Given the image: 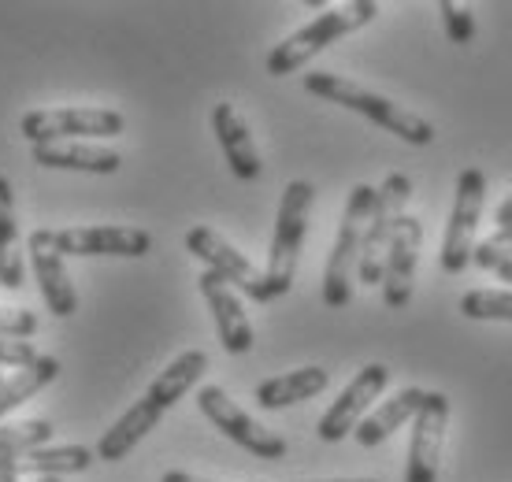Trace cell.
<instances>
[{"label": "cell", "instance_id": "cell-1", "mask_svg": "<svg viewBox=\"0 0 512 482\" xmlns=\"http://www.w3.org/2000/svg\"><path fill=\"white\" fill-rule=\"evenodd\" d=\"M305 89L312 97H323V101L338 104V108L368 115L375 127L390 130V134H397V138L409 141V145H431V141H435V127H431L423 115L409 112V108L394 104L390 97H383V93H372V89L357 86V82H349V78H342V75L312 71V75H305Z\"/></svg>", "mask_w": 512, "mask_h": 482}, {"label": "cell", "instance_id": "cell-2", "mask_svg": "<svg viewBox=\"0 0 512 482\" xmlns=\"http://www.w3.org/2000/svg\"><path fill=\"white\" fill-rule=\"evenodd\" d=\"M379 15V4L375 0H353V4H342V8H327L323 15H316L312 23H305L297 34L275 45L268 52V75L271 78H286L301 71V67L312 60V56H320L327 45H334L338 38H346L360 26H368Z\"/></svg>", "mask_w": 512, "mask_h": 482}, {"label": "cell", "instance_id": "cell-3", "mask_svg": "<svg viewBox=\"0 0 512 482\" xmlns=\"http://www.w3.org/2000/svg\"><path fill=\"white\" fill-rule=\"evenodd\" d=\"M312 201H316V190H312V182H305V178H297V182H290L282 190L275 238H271V253H268V271H264L271 297H286V293L294 290L297 260H301V249H305Z\"/></svg>", "mask_w": 512, "mask_h": 482}, {"label": "cell", "instance_id": "cell-4", "mask_svg": "<svg viewBox=\"0 0 512 482\" xmlns=\"http://www.w3.org/2000/svg\"><path fill=\"white\" fill-rule=\"evenodd\" d=\"M375 190L368 182H357L349 190L346 212H342V227L327 256V271H323V305L327 308H346L353 301V275L360 264V245H364V230L372 216Z\"/></svg>", "mask_w": 512, "mask_h": 482}, {"label": "cell", "instance_id": "cell-5", "mask_svg": "<svg viewBox=\"0 0 512 482\" xmlns=\"http://www.w3.org/2000/svg\"><path fill=\"white\" fill-rule=\"evenodd\" d=\"M483 204H487V175L479 167H464L457 178V193H453V212L446 223V238H442V256L438 264L446 275H461L472 264V253L479 245V219H483Z\"/></svg>", "mask_w": 512, "mask_h": 482}, {"label": "cell", "instance_id": "cell-6", "mask_svg": "<svg viewBox=\"0 0 512 482\" xmlns=\"http://www.w3.org/2000/svg\"><path fill=\"white\" fill-rule=\"evenodd\" d=\"M409 197H412V178L401 175V171L386 175V182L375 190V204H372V216H368V230H364V245H360V264H357V275L364 286H379L383 282L386 249H390L397 223L405 219Z\"/></svg>", "mask_w": 512, "mask_h": 482}, {"label": "cell", "instance_id": "cell-7", "mask_svg": "<svg viewBox=\"0 0 512 482\" xmlns=\"http://www.w3.org/2000/svg\"><path fill=\"white\" fill-rule=\"evenodd\" d=\"M127 130V119L116 108H41L19 119V134L30 145H56L78 138H116Z\"/></svg>", "mask_w": 512, "mask_h": 482}, {"label": "cell", "instance_id": "cell-8", "mask_svg": "<svg viewBox=\"0 0 512 482\" xmlns=\"http://www.w3.org/2000/svg\"><path fill=\"white\" fill-rule=\"evenodd\" d=\"M197 408L205 412V419L216 431H223L234 445H242L245 453H253V457L282 460L290 453L286 438H279V434L268 431V427H260L245 408L234 405L231 394H227L223 386H201V390H197Z\"/></svg>", "mask_w": 512, "mask_h": 482}, {"label": "cell", "instance_id": "cell-9", "mask_svg": "<svg viewBox=\"0 0 512 482\" xmlns=\"http://www.w3.org/2000/svg\"><path fill=\"white\" fill-rule=\"evenodd\" d=\"M186 249H190L197 260H205L208 271H216V275L227 282V286H238L245 297H253V301H260V305L275 301V297H271V290H268V279H264V271L249 264V256L238 253L231 241L219 238L212 227L186 230Z\"/></svg>", "mask_w": 512, "mask_h": 482}, {"label": "cell", "instance_id": "cell-10", "mask_svg": "<svg viewBox=\"0 0 512 482\" xmlns=\"http://www.w3.org/2000/svg\"><path fill=\"white\" fill-rule=\"evenodd\" d=\"M386 386H390V368H386V364H368V368H360L357 375H353V382L338 394V401L323 412L316 434H320L323 442H342V438H349V434L360 427V419L368 416L372 401L383 394Z\"/></svg>", "mask_w": 512, "mask_h": 482}, {"label": "cell", "instance_id": "cell-11", "mask_svg": "<svg viewBox=\"0 0 512 482\" xmlns=\"http://www.w3.org/2000/svg\"><path fill=\"white\" fill-rule=\"evenodd\" d=\"M449 427V401L438 390H427V401L412 419L409 464L405 482H438V457H442V438Z\"/></svg>", "mask_w": 512, "mask_h": 482}, {"label": "cell", "instance_id": "cell-12", "mask_svg": "<svg viewBox=\"0 0 512 482\" xmlns=\"http://www.w3.org/2000/svg\"><path fill=\"white\" fill-rule=\"evenodd\" d=\"M60 256H138L153 253V234L141 227H67L52 230Z\"/></svg>", "mask_w": 512, "mask_h": 482}, {"label": "cell", "instance_id": "cell-13", "mask_svg": "<svg viewBox=\"0 0 512 482\" xmlns=\"http://www.w3.org/2000/svg\"><path fill=\"white\" fill-rule=\"evenodd\" d=\"M420 245H423V223L416 216H405L397 223L390 249H386L383 264V301L386 308H405L416 290V264H420Z\"/></svg>", "mask_w": 512, "mask_h": 482}, {"label": "cell", "instance_id": "cell-14", "mask_svg": "<svg viewBox=\"0 0 512 482\" xmlns=\"http://www.w3.org/2000/svg\"><path fill=\"white\" fill-rule=\"evenodd\" d=\"M26 249H30L34 279H38L41 297H45L49 312L60 319H71L78 312V293H75V286H71L64 256L56 253V245H52V230H34V234L26 238Z\"/></svg>", "mask_w": 512, "mask_h": 482}, {"label": "cell", "instance_id": "cell-15", "mask_svg": "<svg viewBox=\"0 0 512 482\" xmlns=\"http://www.w3.org/2000/svg\"><path fill=\"white\" fill-rule=\"evenodd\" d=\"M93 464V449L86 445H41L30 453L0 460V471L12 482L23 479H60V475H82Z\"/></svg>", "mask_w": 512, "mask_h": 482}, {"label": "cell", "instance_id": "cell-16", "mask_svg": "<svg viewBox=\"0 0 512 482\" xmlns=\"http://www.w3.org/2000/svg\"><path fill=\"white\" fill-rule=\"evenodd\" d=\"M197 286H201L208 308H212V316H216V330H219L223 349L231 356L249 353V349H253V327H249V316H245L238 293L219 279L216 271H205V275L197 279Z\"/></svg>", "mask_w": 512, "mask_h": 482}, {"label": "cell", "instance_id": "cell-17", "mask_svg": "<svg viewBox=\"0 0 512 482\" xmlns=\"http://www.w3.org/2000/svg\"><path fill=\"white\" fill-rule=\"evenodd\" d=\"M212 130H216V141L223 156H227V164H231L234 178H242V182H256L264 164H260V153H256L253 145V134L245 127V119L238 115L231 101H219L212 108Z\"/></svg>", "mask_w": 512, "mask_h": 482}, {"label": "cell", "instance_id": "cell-18", "mask_svg": "<svg viewBox=\"0 0 512 482\" xmlns=\"http://www.w3.org/2000/svg\"><path fill=\"white\" fill-rule=\"evenodd\" d=\"M30 160L56 171H86V175H116L123 167V156L104 145L86 141H56V145H30Z\"/></svg>", "mask_w": 512, "mask_h": 482}, {"label": "cell", "instance_id": "cell-19", "mask_svg": "<svg viewBox=\"0 0 512 482\" xmlns=\"http://www.w3.org/2000/svg\"><path fill=\"white\" fill-rule=\"evenodd\" d=\"M160 419H164V412H160L149 397H141L138 405H130L127 412L104 431V438L97 442V457L108 460V464L123 460L127 453H134V445L145 442V438L160 427Z\"/></svg>", "mask_w": 512, "mask_h": 482}, {"label": "cell", "instance_id": "cell-20", "mask_svg": "<svg viewBox=\"0 0 512 482\" xmlns=\"http://www.w3.org/2000/svg\"><path fill=\"white\" fill-rule=\"evenodd\" d=\"M423 401H427V390H416V386H409V390L394 394L390 401H383L375 412H368V416L360 419V427L353 431L357 445H364V449L383 445L386 438H390L394 431H401L409 419H416V412L423 408Z\"/></svg>", "mask_w": 512, "mask_h": 482}, {"label": "cell", "instance_id": "cell-21", "mask_svg": "<svg viewBox=\"0 0 512 482\" xmlns=\"http://www.w3.org/2000/svg\"><path fill=\"white\" fill-rule=\"evenodd\" d=\"M327 382L331 375L323 368H297V371H286V375H275V379H264L256 386V405L275 412V408H290L297 401H308V397H316L327 390Z\"/></svg>", "mask_w": 512, "mask_h": 482}, {"label": "cell", "instance_id": "cell-22", "mask_svg": "<svg viewBox=\"0 0 512 482\" xmlns=\"http://www.w3.org/2000/svg\"><path fill=\"white\" fill-rule=\"evenodd\" d=\"M205 371H208V356L201 353V349H186V353L175 356V360H171V364L156 375L145 397H149L160 412H167V408L179 405L182 397L190 394L193 386L201 382V375H205Z\"/></svg>", "mask_w": 512, "mask_h": 482}, {"label": "cell", "instance_id": "cell-23", "mask_svg": "<svg viewBox=\"0 0 512 482\" xmlns=\"http://www.w3.org/2000/svg\"><path fill=\"white\" fill-rule=\"evenodd\" d=\"M26 279V264L19 253V223H15V197L8 175H0V286L19 290Z\"/></svg>", "mask_w": 512, "mask_h": 482}, {"label": "cell", "instance_id": "cell-24", "mask_svg": "<svg viewBox=\"0 0 512 482\" xmlns=\"http://www.w3.org/2000/svg\"><path fill=\"white\" fill-rule=\"evenodd\" d=\"M56 375H60V360L56 356H38L30 368H19L12 379H4V386H0V419L15 412L23 401H30L38 390H45L49 382H56Z\"/></svg>", "mask_w": 512, "mask_h": 482}, {"label": "cell", "instance_id": "cell-25", "mask_svg": "<svg viewBox=\"0 0 512 482\" xmlns=\"http://www.w3.org/2000/svg\"><path fill=\"white\" fill-rule=\"evenodd\" d=\"M52 419H23V423H0V460L41 449L52 442Z\"/></svg>", "mask_w": 512, "mask_h": 482}, {"label": "cell", "instance_id": "cell-26", "mask_svg": "<svg viewBox=\"0 0 512 482\" xmlns=\"http://www.w3.org/2000/svg\"><path fill=\"white\" fill-rule=\"evenodd\" d=\"M461 312L468 319H498V323H512V293L509 290H472L461 297Z\"/></svg>", "mask_w": 512, "mask_h": 482}, {"label": "cell", "instance_id": "cell-27", "mask_svg": "<svg viewBox=\"0 0 512 482\" xmlns=\"http://www.w3.org/2000/svg\"><path fill=\"white\" fill-rule=\"evenodd\" d=\"M438 12H442V23H446V34L453 38V45H468V41L475 38V15L468 12V8L442 0Z\"/></svg>", "mask_w": 512, "mask_h": 482}, {"label": "cell", "instance_id": "cell-28", "mask_svg": "<svg viewBox=\"0 0 512 482\" xmlns=\"http://www.w3.org/2000/svg\"><path fill=\"white\" fill-rule=\"evenodd\" d=\"M38 334V316L30 308H0V338H23L30 342Z\"/></svg>", "mask_w": 512, "mask_h": 482}, {"label": "cell", "instance_id": "cell-29", "mask_svg": "<svg viewBox=\"0 0 512 482\" xmlns=\"http://www.w3.org/2000/svg\"><path fill=\"white\" fill-rule=\"evenodd\" d=\"M38 349L34 342H23V338H0V368H30L38 360Z\"/></svg>", "mask_w": 512, "mask_h": 482}, {"label": "cell", "instance_id": "cell-30", "mask_svg": "<svg viewBox=\"0 0 512 482\" xmlns=\"http://www.w3.org/2000/svg\"><path fill=\"white\" fill-rule=\"evenodd\" d=\"M472 264H479V267H487V271H494L501 282H512V256H501V253H494V249H487L483 241L475 245V253H472Z\"/></svg>", "mask_w": 512, "mask_h": 482}, {"label": "cell", "instance_id": "cell-31", "mask_svg": "<svg viewBox=\"0 0 512 482\" xmlns=\"http://www.w3.org/2000/svg\"><path fill=\"white\" fill-rule=\"evenodd\" d=\"M483 245L494 249V253H501V256H512V227H498V234H490Z\"/></svg>", "mask_w": 512, "mask_h": 482}, {"label": "cell", "instance_id": "cell-32", "mask_svg": "<svg viewBox=\"0 0 512 482\" xmlns=\"http://www.w3.org/2000/svg\"><path fill=\"white\" fill-rule=\"evenodd\" d=\"M160 482H212V479H201V475H190V471H164Z\"/></svg>", "mask_w": 512, "mask_h": 482}, {"label": "cell", "instance_id": "cell-33", "mask_svg": "<svg viewBox=\"0 0 512 482\" xmlns=\"http://www.w3.org/2000/svg\"><path fill=\"white\" fill-rule=\"evenodd\" d=\"M494 223H498V227H512V197H505V201H501Z\"/></svg>", "mask_w": 512, "mask_h": 482}, {"label": "cell", "instance_id": "cell-34", "mask_svg": "<svg viewBox=\"0 0 512 482\" xmlns=\"http://www.w3.org/2000/svg\"><path fill=\"white\" fill-rule=\"evenodd\" d=\"M327 482H379V479H327Z\"/></svg>", "mask_w": 512, "mask_h": 482}, {"label": "cell", "instance_id": "cell-35", "mask_svg": "<svg viewBox=\"0 0 512 482\" xmlns=\"http://www.w3.org/2000/svg\"><path fill=\"white\" fill-rule=\"evenodd\" d=\"M23 482H60V479H23Z\"/></svg>", "mask_w": 512, "mask_h": 482}, {"label": "cell", "instance_id": "cell-36", "mask_svg": "<svg viewBox=\"0 0 512 482\" xmlns=\"http://www.w3.org/2000/svg\"><path fill=\"white\" fill-rule=\"evenodd\" d=\"M0 482H12V479H8V475H4V471H0Z\"/></svg>", "mask_w": 512, "mask_h": 482}, {"label": "cell", "instance_id": "cell-37", "mask_svg": "<svg viewBox=\"0 0 512 482\" xmlns=\"http://www.w3.org/2000/svg\"><path fill=\"white\" fill-rule=\"evenodd\" d=\"M0 386H4V375H0Z\"/></svg>", "mask_w": 512, "mask_h": 482}]
</instances>
